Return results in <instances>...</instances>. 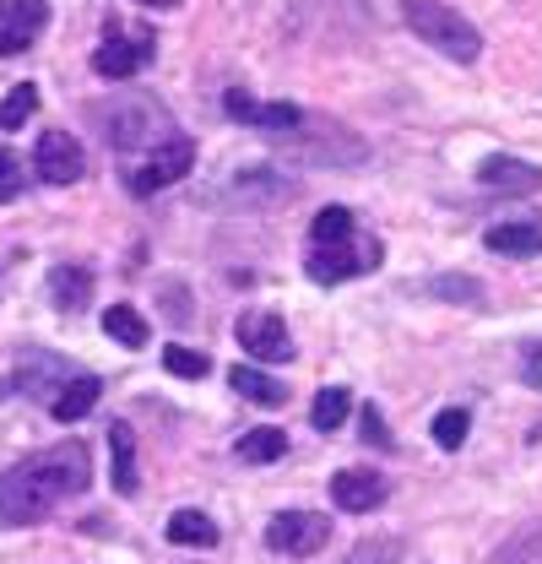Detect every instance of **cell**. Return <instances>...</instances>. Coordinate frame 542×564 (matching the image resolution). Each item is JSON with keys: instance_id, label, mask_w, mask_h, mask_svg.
I'll return each instance as SVG.
<instances>
[{"instance_id": "27", "label": "cell", "mask_w": 542, "mask_h": 564, "mask_svg": "<svg viewBox=\"0 0 542 564\" xmlns=\"http://www.w3.org/2000/svg\"><path fill=\"white\" fill-rule=\"evenodd\" d=\"M434 445L440 451H456V445H467V429H473V413L467 408H445V413H434Z\"/></svg>"}, {"instance_id": "25", "label": "cell", "mask_w": 542, "mask_h": 564, "mask_svg": "<svg viewBox=\"0 0 542 564\" xmlns=\"http://www.w3.org/2000/svg\"><path fill=\"white\" fill-rule=\"evenodd\" d=\"M33 115H39V87L33 82H22V87H11L0 98V131H22Z\"/></svg>"}, {"instance_id": "12", "label": "cell", "mask_w": 542, "mask_h": 564, "mask_svg": "<svg viewBox=\"0 0 542 564\" xmlns=\"http://www.w3.org/2000/svg\"><path fill=\"white\" fill-rule=\"evenodd\" d=\"M386 478L380 473H369V467H342L337 478H332V499H337V510L347 516H369L375 505H386Z\"/></svg>"}, {"instance_id": "32", "label": "cell", "mask_w": 542, "mask_h": 564, "mask_svg": "<svg viewBox=\"0 0 542 564\" xmlns=\"http://www.w3.org/2000/svg\"><path fill=\"white\" fill-rule=\"evenodd\" d=\"M358 429H364V440H369V445H380V451H397V440H391V429H386V419H380V408H364Z\"/></svg>"}, {"instance_id": "13", "label": "cell", "mask_w": 542, "mask_h": 564, "mask_svg": "<svg viewBox=\"0 0 542 564\" xmlns=\"http://www.w3.org/2000/svg\"><path fill=\"white\" fill-rule=\"evenodd\" d=\"M223 109H228L234 120H245V126L271 131V137H288V131L304 120V109H299V104H256V98H250V93H239V87L223 98Z\"/></svg>"}, {"instance_id": "18", "label": "cell", "mask_w": 542, "mask_h": 564, "mask_svg": "<svg viewBox=\"0 0 542 564\" xmlns=\"http://www.w3.org/2000/svg\"><path fill=\"white\" fill-rule=\"evenodd\" d=\"M109 462H115V489L120 494L141 489V473H136V434L126 419L109 423Z\"/></svg>"}, {"instance_id": "1", "label": "cell", "mask_w": 542, "mask_h": 564, "mask_svg": "<svg viewBox=\"0 0 542 564\" xmlns=\"http://www.w3.org/2000/svg\"><path fill=\"white\" fill-rule=\"evenodd\" d=\"M93 484V462H87V445L82 440H66L61 451L28 462L22 473L0 478V521L6 527H33L44 521L66 494H82Z\"/></svg>"}, {"instance_id": "16", "label": "cell", "mask_w": 542, "mask_h": 564, "mask_svg": "<svg viewBox=\"0 0 542 564\" xmlns=\"http://www.w3.org/2000/svg\"><path fill=\"white\" fill-rule=\"evenodd\" d=\"M483 245H488V250H499V256H538V250H542V223H538V217L494 223V228L483 234Z\"/></svg>"}, {"instance_id": "29", "label": "cell", "mask_w": 542, "mask_h": 564, "mask_svg": "<svg viewBox=\"0 0 542 564\" xmlns=\"http://www.w3.org/2000/svg\"><path fill=\"white\" fill-rule=\"evenodd\" d=\"M423 293L451 299V304H483V282L477 278H429L423 282Z\"/></svg>"}, {"instance_id": "4", "label": "cell", "mask_w": 542, "mask_h": 564, "mask_svg": "<svg viewBox=\"0 0 542 564\" xmlns=\"http://www.w3.org/2000/svg\"><path fill=\"white\" fill-rule=\"evenodd\" d=\"M196 169V141L191 137H174L158 141L136 169H126V185H131V196H152V191H169V185H180L185 174Z\"/></svg>"}, {"instance_id": "20", "label": "cell", "mask_w": 542, "mask_h": 564, "mask_svg": "<svg viewBox=\"0 0 542 564\" xmlns=\"http://www.w3.org/2000/svg\"><path fill=\"white\" fill-rule=\"evenodd\" d=\"M217 527H212V516L202 510H174L169 516V543H180V549H217Z\"/></svg>"}, {"instance_id": "22", "label": "cell", "mask_w": 542, "mask_h": 564, "mask_svg": "<svg viewBox=\"0 0 542 564\" xmlns=\"http://www.w3.org/2000/svg\"><path fill=\"white\" fill-rule=\"evenodd\" d=\"M282 451H288V434L282 429H250V434H239V462H250V467L282 462Z\"/></svg>"}, {"instance_id": "7", "label": "cell", "mask_w": 542, "mask_h": 564, "mask_svg": "<svg viewBox=\"0 0 542 564\" xmlns=\"http://www.w3.org/2000/svg\"><path fill=\"white\" fill-rule=\"evenodd\" d=\"M234 337H239V348L250 352L256 364H288V358H293V337H288L282 315H271V310H250V315H239Z\"/></svg>"}, {"instance_id": "2", "label": "cell", "mask_w": 542, "mask_h": 564, "mask_svg": "<svg viewBox=\"0 0 542 564\" xmlns=\"http://www.w3.org/2000/svg\"><path fill=\"white\" fill-rule=\"evenodd\" d=\"M402 22L429 50H440V55L456 61V66H473L477 55H483V33H477L456 6H445V0H402Z\"/></svg>"}, {"instance_id": "33", "label": "cell", "mask_w": 542, "mask_h": 564, "mask_svg": "<svg viewBox=\"0 0 542 564\" xmlns=\"http://www.w3.org/2000/svg\"><path fill=\"white\" fill-rule=\"evenodd\" d=\"M521 380H527V386H542V348H532L527 369H521Z\"/></svg>"}, {"instance_id": "30", "label": "cell", "mask_w": 542, "mask_h": 564, "mask_svg": "<svg viewBox=\"0 0 542 564\" xmlns=\"http://www.w3.org/2000/svg\"><path fill=\"white\" fill-rule=\"evenodd\" d=\"M397 560H402V543H397V538H369V543H358L342 564H397Z\"/></svg>"}, {"instance_id": "28", "label": "cell", "mask_w": 542, "mask_h": 564, "mask_svg": "<svg viewBox=\"0 0 542 564\" xmlns=\"http://www.w3.org/2000/svg\"><path fill=\"white\" fill-rule=\"evenodd\" d=\"M358 228H353V212L347 207H326L315 217V228H310V239H315V250L321 245H342V239H353Z\"/></svg>"}, {"instance_id": "23", "label": "cell", "mask_w": 542, "mask_h": 564, "mask_svg": "<svg viewBox=\"0 0 542 564\" xmlns=\"http://www.w3.org/2000/svg\"><path fill=\"white\" fill-rule=\"evenodd\" d=\"M104 332L115 337V343H126V348H147V321H141V310H131V304H109L104 310Z\"/></svg>"}, {"instance_id": "6", "label": "cell", "mask_w": 542, "mask_h": 564, "mask_svg": "<svg viewBox=\"0 0 542 564\" xmlns=\"http://www.w3.org/2000/svg\"><path fill=\"white\" fill-rule=\"evenodd\" d=\"M326 538H332V521H326V516H315V510H282V516L267 527V549L293 554V560L321 554V549H326Z\"/></svg>"}, {"instance_id": "24", "label": "cell", "mask_w": 542, "mask_h": 564, "mask_svg": "<svg viewBox=\"0 0 542 564\" xmlns=\"http://www.w3.org/2000/svg\"><path fill=\"white\" fill-rule=\"evenodd\" d=\"M347 413H353V391L326 386V391L315 397V408H310V423H315L321 434H332V429H342V423H347Z\"/></svg>"}, {"instance_id": "14", "label": "cell", "mask_w": 542, "mask_h": 564, "mask_svg": "<svg viewBox=\"0 0 542 564\" xmlns=\"http://www.w3.org/2000/svg\"><path fill=\"white\" fill-rule=\"evenodd\" d=\"M61 386H66V364H61L55 352H22V364H17V391H22V397L50 402Z\"/></svg>"}, {"instance_id": "10", "label": "cell", "mask_w": 542, "mask_h": 564, "mask_svg": "<svg viewBox=\"0 0 542 564\" xmlns=\"http://www.w3.org/2000/svg\"><path fill=\"white\" fill-rule=\"evenodd\" d=\"M44 22H50V0H0V55L33 50Z\"/></svg>"}, {"instance_id": "17", "label": "cell", "mask_w": 542, "mask_h": 564, "mask_svg": "<svg viewBox=\"0 0 542 564\" xmlns=\"http://www.w3.org/2000/svg\"><path fill=\"white\" fill-rule=\"evenodd\" d=\"M228 180H234L228 191H234L239 202H288V196L299 191V185L282 180L277 169H239V174H228Z\"/></svg>"}, {"instance_id": "31", "label": "cell", "mask_w": 542, "mask_h": 564, "mask_svg": "<svg viewBox=\"0 0 542 564\" xmlns=\"http://www.w3.org/2000/svg\"><path fill=\"white\" fill-rule=\"evenodd\" d=\"M17 196H22V158L0 147V207L17 202Z\"/></svg>"}, {"instance_id": "34", "label": "cell", "mask_w": 542, "mask_h": 564, "mask_svg": "<svg viewBox=\"0 0 542 564\" xmlns=\"http://www.w3.org/2000/svg\"><path fill=\"white\" fill-rule=\"evenodd\" d=\"M136 6H152V11H174L180 0H136Z\"/></svg>"}, {"instance_id": "21", "label": "cell", "mask_w": 542, "mask_h": 564, "mask_svg": "<svg viewBox=\"0 0 542 564\" xmlns=\"http://www.w3.org/2000/svg\"><path fill=\"white\" fill-rule=\"evenodd\" d=\"M50 293H55L61 310H87V299H93V272H87V267H55V272H50Z\"/></svg>"}, {"instance_id": "5", "label": "cell", "mask_w": 542, "mask_h": 564, "mask_svg": "<svg viewBox=\"0 0 542 564\" xmlns=\"http://www.w3.org/2000/svg\"><path fill=\"white\" fill-rule=\"evenodd\" d=\"M375 267H380V245L364 239V234H353V239H342V245H321V250L310 256V278L315 282H347V278L375 272Z\"/></svg>"}, {"instance_id": "11", "label": "cell", "mask_w": 542, "mask_h": 564, "mask_svg": "<svg viewBox=\"0 0 542 564\" xmlns=\"http://www.w3.org/2000/svg\"><path fill=\"white\" fill-rule=\"evenodd\" d=\"M477 185L483 191H499V196H532L542 191V169L538 163H527V158H483L477 163Z\"/></svg>"}, {"instance_id": "26", "label": "cell", "mask_w": 542, "mask_h": 564, "mask_svg": "<svg viewBox=\"0 0 542 564\" xmlns=\"http://www.w3.org/2000/svg\"><path fill=\"white\" fill-rule=\"evenodd\" d=\"M163 369H169V375H180V380H206V375H212V358H206L202 348L169 343V348H163Z\"/></svg>"}, {"instance_id": "9", "label": "cell", "mask_w": 542, "mask_h": 564, "mask_svg": "<svg viewBox=\"0 0 542 564\" xmlns=\"http://www.w3.org/2000/svg\"><path fill=\"white\" fill-rule=\"evenodd\" d=\"M147 61H152V33H120V28H109L104 44H98V55H93V70L109 76V82H126Z\"/></svg>"}, {"instance_id": "15", "label": "cell", "mask_w": 542, "mask_h": 564, "mask_svg": "<svg viewBox=\"0 0 542 564\" xmlns=\"http://www.w3.org/2000/svg\"><path fill=\"white\" fill-rule=\"evenodd\" d=\"M98 397H104V380H98V375H71L66 386L50 397V413L61 423H82L98 408Z\"/></svg>"}, {"instance_id": "3", "label": "cell", "mask_w": 542, "mask_h": 564, "mask_svg": "<svg viewBox=\"0 0 542 564\" xmlns=\"http://www.w3.org/2000/svg\"><path fill=\"white\" fill-rule=\"evenodd\" d=\"M104 137L120 152H141V147L152 152L158 141L174 137V115L158 98H147V93H126V98H115L104 109Z\"/></svg>"}, {"instance_id": "8", "label": "cell", "mask_w": 542, "mask_h": 564, "mask_svg": "<svg viewBox=\"0 0 542 564\" xmlns=\"http://www.w3.org/2000/svg\"><path fill=\"white\" fill-rule=\"evenodd\" d=\"M33 169H39L44 185H76V180L87 174V152H82V141L66 137V131H44V137H39V152H33Z\"/></svg>"}, {"instance_id": "19", "label": "cell", "mask_w": 542, "mask_h": 564, "mask_svg": "<svg viewBox=\"0 0 542 564\" xmlns=\"http://www.w3.org/2000/svg\"><path fill=\"white\" fill-rule=\"evenodd\" d=\"M228 386L245 397V402H256V408H282L288 402V391L271 380L267 369H256V364H234V375H228Z\"/></svg>"}]
</instances>
